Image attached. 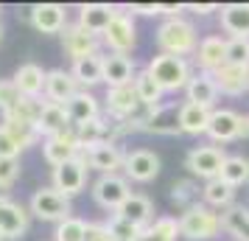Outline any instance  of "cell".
I'll return each instance as SVG.
<instances>
[{"mask_svg":"<svg viewBox=\"0 0 249 241\" xmlns=\"http://www.w3.org/2000/svg\"><path fill=\"white\" fill-rule=\"evenodd\" d=\"M193 62L202 73H215L227 65V37L221 34H207L199 42L196 54H193Z\"/></svg>","mask_w":249,"mask_h":241,"instance_id":"cell-13","label":"cell"},{"mask_svg":"<svg viewBox=\"0 0 249 241\" xmlns=\"http://www.w3.org/2000/svg\"><path fill=\"white\" fill-rule=\"evenodd\" d=\"M81 154H84L87 166H90L92 171H98L101 177H104V174H118V171H124L126 154L121 151V146H115V143H98V146H92V149L81 151Z\"/></svg>","mask_w":249,"mask_h":241,"instance_id":"cell-14","label":"cell"},{"mask_svg":"<svg viewBox=\"0 0 249 241\" xmlns=\"http://www.w3.org/2000/svg\"><path fill=\"white\" fill-rule=\"evenodd\" d=\"M87 171H90V166L84 160V154L79 151V157H73L65 166L53 168L51 183H53V188H56L59 194H65L68 199H73V196H79L87 188Z\"/></svg>","mask_w":249,"mask_h":241,"instance_id":"cell-6","label":"cell"},{"mask_svg":"<svg viewBox=\"0 0 249 241\" xmlns=\"http://www.w3.org/2000/svg\"><path fill=\"white\" fill-rule=\"evenodd\" d=\"M62 48H65V54H68L73 62H79V59H87V56H98L101 51V37L90 34L87 28H81L79 23H68L65 25V31H62Z\"/></svg>","mask_w":249,"mask_h":241,"instance_id":"cell-9","label":"cell"},{"mask_svg":"<svg viewBox=\"0 0 249 241\" xmlns=\"http://www.w3.org/2000/svg\"><path fill=\"white\" fill-rule=\"evenodd\" d=\"M45 104L42 98H20V104H17V110L9 115H3V118H17V121H23V124H31V127H36L39 124V118H42V110H45Z\"/></svg>","mask_w":249,"mask_h":241,"instance_id":"cell-38","label":"cell"},{"mask_svg":"<svg viewBox=\"0 0 249 241\" xmlns=\"http://www.w3.org/2000/svg\"><path fill=\"white\" fill-rule=\"evenodd\" d=\"M238 124H241V112L230 110V107H215L210 115V127H207V138L215 146H224L238 140Z\"/></svg>","mask_w":249,"mask_h":241,"instance_id":"cell-15","label":"cell"},{"mask_svg":"<svg viewBox=\"0 0 249 241\" xmlns=\"http://www.w3.org/2000/svg\"><path fill=\"white\" fill-rule=\"evenodd\" d=\"M53 241H87V222L76 219V216L59 222L56 233H53Z\"/></svg>","mask_w":249,"mask_h":241,"instance_id":"cell-40","label":"cell"},{"mask_svg":"<svg viewBox=\"0 0 249 241\" xmlns=\"http://www.w3.org/2000/svg\"><path fill=\"white\" fill-rule=\"evenodd\" d=\"M3 127L12 132V138L20 143V149H28V146H34L36 140L42 138L36 127H31V124H23V121H17V118H3Z\"/></svg>","mask_w":249,"mask_h":241,"instance_id":"cell-39","label":"cell"},{"mask_svg":"<svg viewBox=\"0 0 249 241\" xmlns=\"http://www.w3.org/2000/svg\"><path fill=\"white\" fill-rule=\"evenodd\" d=\"M124 174H126V180H132V183H143V185L151 183V180H157V174H160V157L151 149L126 151Z\"/></svg>","mask_w":249,"mask_h":241,"instance_id":"cell-12","label":"cell"},{"mask_svg":"<svg viewBox=\"0 0 249 241\" xmlns=\"http://www.w3.org/2000/svg\"><path fill=\"white\" fill-rule=\"evenodd\" d=\"M221 230L232 241H249V205L235 202L232 207L221 210Z\"/></svg>","mask_w":249,"mask_h":241,"instance_id":"cell-29","label":"cell"},{"mask_svg":"<svg viewBox=\"0 0 249 241\" xmlns=\"http://www.w3.org/2000/svg\"><path fill=\"white\" fill-rule=\"evenodd\" d=\"M185 9H188V12H193V14H202V17H207V14L218 12L221 6H215V3H185Z\"/></svg>","mask_w":249,"mask_h":241,"instance_id":"cell-48","label":"cell"},{"mask_svg":"<svg viewBox=\"0 0 249 241\" xmlns=\"http://www.w3.org/2000/svg\"><path fill=\"white\" fill-rule=\"evenodd\" d=\"M179 239V219L177 216H157L146 230L137 233L135 241H177Z\"/></svg>","mask_w":249,"mask_h":241,"instance_id":"cell-33","label":"cell"},{"mask_svg":"<svg viewBox=\"0 0 249 241\" xmlns=\"http://www.w3.org/2000/svg\"><path fill=\"white\" fill-rule=\"evenodd\" d=\"M107 230H109V233L115 236V241H135V239H137V233H140L135 224L124 222V219L115 216V213L109 216V222H107Z\"/></svg>","mask_w":249,"mask_h":241,"instance_id":"cell-43","label":"cell"},{"mask_svg":"<svg viewBox=\"0 0 249 241\" xmlns=\"http://www.w3.org/2000/svg\"><path fill=\"white\" fill-rule=\"evenodd\" d=\"M87 241H115L107 224H87Z\"/></svg>","mask_w":249,"mask_h":241,"instance_id":"cell-46","label":"cell"},{"mask_svg":"<svg viewBox=\"0 0 249 241\" xmlns=\"http://www.w3.org/2000/svg\"><path fill=\"white\" fill-rule=\"evenodd\" d=\"M129 12L132 14H143V17H154V14H160V3H132Z\"/></svg>","mask_w":249,"mask_h":241,"instance_id":"cell-47","label":"cell"},{"mask_svg":"<svg viewBox=\"0 0 249 241\" xmlns=\"http://www.w3.org/2000/svg\"><path fill=\"white\" fill-rule=\"evenodd\" d=\"M210 115H213V110H207V107H199V104H191V101H182V107H179L182 135H207Z\"/></svg>","mask_w":249,"mask_h":241,"instance_id":"cell-28","label":"cell"},{"mask_svg":"<svg viewBox=\"0 0 249 241\" xmlns=\"http://www.w3.org/2000/svg\"><path fill=\"white\" fill-rule=\"evenodd\" d=\"M218 23L227 39L247 37L249 39V3H227L218 9Z\"/></svg>","mask_w":249,"mask_h":241,"instance_id":"cell-20","label":"cell"},{"mask_svg":"<svg viewBox=\"0 0 249 241\" xmlns=\"http://www.w3.org/2000/svg\"><path fill=\"white\" fill-rule=\"evenodd\" d=\"M182 12H188L185 3H160V14H165V20L168 17H182Z\"/></svg>","mask_w":249,"mask_h":241,"instance_id":"cell-49","label":"cell"},{"mask_svg":"<svg viewBox=\"0 0 249 241\" xmlns=\"http://www.w3.org/2000/svg\"><path fill=\"white\" fill-rule=\"evenodd\" d=\"M28 210H31V216L42 219V222H65L70 219L73 213V205H70V199L65 194H59L53 185H48V188H36L34 196H31V202H28Z\"/></svg>","mask_w":249,"mask_h":241,"instance_id":"cell-5","label":"cell"},{"mask_svg":"<svg viewBox=\"0 0 249 241\" xmlns=\"http://www.w3.org/2000/svg\"><path fill=\"white\" fill-rule=\"evenodd\" d=\"M31 23L42 34H62L68 25V12L59 3H36L31 6Z\"/></svg>","mask_w":249,"mask_h":241,"instance_id":"cell-19","label":"cell"},{"mask_svg":"<svg viewBox=\"0 0 249 241\" xmlns=\"http://www.w3.org/2000/svg\"><path fill=\"white\" fill-rule=\"evenodd\" d=\"M221 180L232 188H241V185L249 183V157L244 154H227L224 168H221Z\"/></svg>","mask_w":249,"mask_h":241,"instance_id":"cell-36","label":"cell"},{"mask_svg":"<svg viewBox=\"0 0 249 241\" xmlns=\"http://www.w3.org/2000/svg\"><path fill=\"white\" fill-rule=\"evenodd\" d=\"M20 143L12 138V132L0 124V160H17V154H20Z\"/></svg>","mask_w":249,"mask_h":241,"instance_id":"cell-44","label":"cell"},{"mask_svg":"<svg viewBox=\"0 0 249 241\" xmlns=\"http://www.w3.org/2000/svg\"><path fill=\"white\" fill-rule=\"evenodd\" d=\"M215 84H218V93L221 95H230V98H238L249 93V68H238V65H224L221 70L213 73Z\"/></svg>","mask_w":249,"mask_h":241,"instance_id":"cell-25","label":"cell"},{"mask_svg":"<svg viewBox=\"0 0 249 241\" xmlns=\"http://www.w3.org/2000/svg\"><path fill=\"white\" fill-rule=\"evenodd\" d=\"M76 129V140H79V149L87 151L98 143H107L109 138V118H95V121H87L81 127H73Z\"/></svg>","mask_w":249,"mask_h":241,"instance_id":"cell-34","label":"cell"},{"mask_svg":"<svg viewBox=\"0 0 249 241\" xmlns=\"http://www.w3.org/2000/svg\"><path fill=\"white\" fill-rule=\"evenodd\" d=\"M132 196V188H129V180L121 177V174H104L92 183V199L95 205H101L104 210H112L118 213L121 205Z\"/></svg>","mask_w":249,"mask_h":241,"instance_id":"cell-7","label":"cell"},{"mask_svg":"<svg viewBox=\"0 0 249 241\" xmlns=\"http://www.w3.org/2000/svg\"><path fill=\"white\" fill-rule=\"evenodd\" d=\"M107 115L115 118V121H124L140 107V98H137L135 81L132 84H124V87H109L107 90Z\"/></svg>","mask_w":249,"mask_h":241,"instance_id":"cell-21","label":"cell"},{"mask_svg":"<svg viewBox=\"0 0 249 241\" xmlns=\"http://www.w3.org/2000/svg\"><path fill=\"white\" fill-rule=\"evenodd\" d=\"M45 81H48V70H42L34 62L20 65L17 73H14V84H17V90L23 93L25 98H39L45 93Z\"/></svg>","mask_w":249,"mask_h":241,"instance_id":"cell-27","label":"cell"},{"mask_svg":"<svg viewBox=\"0 0 249 241\" xmlns=\"http://www.w3.org/2000/svg\"><path fill=\"white\" fill-rule=\"evenodd\" d=\"M20 98H23V93L17 90L14 79H0V112L3 115L14 112L17 104H20Z\"/></svg>","mask_w":249,"mask_h":241,"instance_id":"cell-42","label":"cell"},{"mask_svg":"<svg viewBox=\"0 0 249 241\" xmlns=\"http://www.w3.org/2000/svg\"><path fill=\"white\" fill-rule=\"evenodd\" d=\"M224 160H227L224 146L204 143V146H193V149L185 154V168L191 171V177L210 183V180H218V177H221Z\"/></svg>","mask_w":249,"mask_h":241,"instance_id":"cell-4","label":"cell"},{"mask_svg":"<svg viewBox=\"0 0 249 241\" xmlns=\"http://www.w3.org/2000/svg\"><path fill=\"white\" fill-rule=\"evenodd\" d=\"M0 241H3V236H0Z\"/></svg>","mask_w":249,"mask_h":241,"instance_id":"cell-51","label":"cell"},{"mask_svg":"<svg viewBox=\"0 0 249 241\" xmlns=\"http://www.w3.org/2000/svg\"><path fill=\"white\" fill-rule=\"evenodd\" d=\"M146 70L151 73V79L157 81L165 93H185L188 81H191L193 73H196L188 59L171 56V54H157V56H151Z\"/></svg>","mask_w":249,"mask_h":241,"instance_id":"cell-2","label":"cell"},{"mask_svg":"<svg viewBox=\"0 0 249 241\" xmlns=\"http://www.w3.org/2000/svg\"><path fill=\"white\" fill-rule=\"evenodd\" d=\"M135 90H137V98H140V104H146V107H160V104H165L162 98H165V90L160 87L157 81L151 79V73H148L146 68L137 70L135 76Z\"/></svg>","mask_w":249,"mask_h":241,"instance_id":"cell-35","label":"cell"},{"mask_svg":"<svg viewBox=\"0 0 249 241\" xmlns=\"http://www.w3.org/2000/svg\"><path fill=\"white\" fill-rule=\"evenodd\" d=\"M202 202L207 207H213V210L221 213V210L235 205V188L227 185L221 177H218V180H210V183L202 185Z\"/></svg>","mask_w":249,"mask_h":241,"instance_id":"cell-32","label":"cell"},{"mask_svg":"<svg viewBox=\"0 0 249 241\" xmlns=\"http://www.w3.org/2000/svg\"><path fill=\"white\" fill-rule=\"evenodd\" d=\"M137 76V65L132 56H124V54H104V84L107 90L109 87H124V84H132Z\"/></svg>","mask_w":249,"mask_h":241,"instance_id":"cell-18","label":"cell"},{"mask_svg":"<svg viewBox=\"0 0 249 241\" xmlns=\"http://www.w3.org/2000/svg\"><path fill=\"white\" fill-rule=\"evenodd\" d=\"M28 222H31V210H25L23 205L12 202L0 191V236H3V241L23 239L25 230H28Z\"/></svg>","mask_w":249,"mask_h":241,"instance_id":"cell-10","label":"cell"},{"mask_svg":"<svg viewBox=\"0 0 249 241\" xmlns=\"http://www.w3.org/2000/svg\"><path fill=\"white\" fill-rule=\"evenodd\" d=\"M154 39H157L160 54H171V56H182V59L193 56L199 42H202L196 25L188 17H168V20H162Z\"/></svg>","mask_w":249,"mask_h":241,"instance_id":"cell-1","label":"cell"},{"mask_svg":"<svg viewBox=\"0 0 249 241\" xmlns=\"http://www.w3.org/2000/svg\"><path fill=\"white\" fill-rule=\"evenodd\" d=\"M218 98H221V93H218V84H215L213 73H202V70H196L193 79L188 81V87H185V101L199 104V107H207V110H215Z\"/></svg>","mask_w":249,"mask_h":241,"instance_id":"cell-17","label":"cell"},{"mask_svg":"<svg viewBox=\"0 0 249 241\" xmlns=\"http://www.w3.org/2000/svg\"><path fill=\"white\" fill-rule=\"evenodd\" d=\"M199 196H202V188L193 180H179V183L171 185V202L179 207V213L193 205H199Z\"/></svg>","mask_w":249,"mask_h":241,"instance_id":"cell-37","label":"cell"},{"mask_svg":"<svg viewBox=\"0 0 249 241\" xmlns=\"http://www.w3.org/2000/svg\"><path fill=\"white\" fill-rule=\"evenodd\" d=\"M238 140H249V115L241 112V124H238Z\"/></svg>","mask_w":249,"mask_h":241,"instance_id":"cell-50","label":"cell"},{"mask_svg":"<svg viewBox=\"0 0 249 241\" xmlns=\"http://www.w3.org/2000/svg\"><path fill=\"white\" fill-rule=\"evenodd\" d=\"M115 14H118L115 6H107V3H87V6L79 9V20H76V23H79L81 28H87L90 34L101 37L104 31L109 28V23L115 20Z\"/></svg>","mask_w":249,"mask_h":241,"instance_id":"cell-24","label":"cell"},{"mask_svg":"<svg viewBox=\"0 0 249 241\" xmlns=\"http://www.w3.org/2000/svg\"><path fill=\"white\" fill-rule=\"evenodd\" d=\"M81 87H79V81L73 79V73L70 70H62V68H56V70H48V81H45V98L51 104H65L79 93Z\"/></svg>","mask_w":249,"mask_h":241,"instance_id":"cell-22","label":"cell"},{"mask_svg":"<svg viewBox=\"0 0 249 241\" xmlns=\"http://www.w3.org/2000/svg\"><path fill=\"white\" fill-rule=\"evenodd\" d=\"M73 127L68 118V110L62 107V104H45V110H42V118H39V124H36V129H39V135L42 138H53V135H62V132H68V129Z\"/></svg>","mask_w":249,"mask_h":241,"instance_id":"cell-31","label":"cell"},{"mask_svg":"<svg viewBox=\"0 0 249 241\" xmlns=\"http://www.w3.org/2000/svg\"><path fill=\"white\" fill-rule=\"evenodd\" d=\"M115 216H121L124 222L135 224L137 230H146L148 224L157 219L154 216V202H151L146 194H132L124 205H121V210H118Z\"/></svg>","mask_w":249,"mask_h":241,"instance_id":"cell-23","label":"cell"},{"mask_svg":"<svg viewBox=\"0 0 249 241\" xmlns=\"http://www.w3.org/2000/svg\"><path fill=\"white\" fill-rule=\"evenodd\" d=\"M227 65L249 68V39H247V37L227 39Z\"/></svg>","mask_w":249,"mask_h":241,"instance_id":"cell-41","label":"cell"},{"mask_svg":"<svg viewBox=\"0 0 249 241\" xmlns=\"http://www.w3.org/2000/svg\"><path fill=\"white\" fill-rule=\"evenodd\" d=\"M65 110H68V118H70L73 127H81V124H87V121L101 118V104H98V98H95L90 90H79L68 104H65Z\"/></svg>","mask_w":249,"mask_h":241,"instance_id":"cell-26","label":"cell"},{"mask_svg":"<svg viewBox=\"0 0 249 241\" xmlns=\"http://www.w3.org/2000/svg\"><path fill=\"white\" fill-rule=\"evenodd\" d=\"M179 107L182 104H174V101H165L151 110V118L143 132L148 135H165V138H174V135H182V127H179Z\"/></svg>","mask_w":249,"mask_h":241,"instance_id":"cell-16","label":"cell"},{"mask_svg":"<svg viewBox=\"0 0 249 241\" xmlns=\"http://www.w3.org/2000/svg\"><path fill=\"white\" fill-rule=\"evenodd\" d=\"M70 73H73V79L79 81L81 90H90V87H95V84H101L104 81V54L73 62Z\"/></svg>","mask_w":249,"mask_h":241,"instance_id":"cell-30","label":"cell"},{"mask_svg":"<svg viewBox=\"0 0 249 241\" xmlns=\"http://www.w3.org/2000/svg\"><path fill=\"white\" fill-rule=\"evenodd\" d=\"M177 219H179V236L191 241H213L224 233L221 230V213L207 207L204 202L182 210Z\"/></svg>","mask_w":249,"mask_h":241,"instance_id":"cell-3","label":"cell"},{"mask_svg":"<svg viewBox=\"0 0 249 241\" xmlns=\"http://www.w3.org/2000/svg\"><path fill=\"white\" fill-rule=\"evenodd\" d=\"M17 174H20L17 160H0V191H3V194H6V191L14 185Z\"/></svg>","mask_w":249,"mask_h":241,"instance_id":"cell-45","label":"cell"},{"mask_svg":"<svg viewBox=\"0 0 249 241\" xmlns=\"http://www.w3.org/2000/svg\"><path fill=\"white\" fill-rule=\"evenodd\" d=\"M79 140H76V129L70 127L68 132H62V135H53V138H45L42 140V157L51 168H59V166H65L68 160L73 157H79Z\"/></svg>","mask_w":249,"mask_h":241,"instance_id":"cell-11","label":"cell"},{"mask_svg":"<svg viewBox=\"0 0 249 241\" xmlns=\"http://www.w3.org/2000/svg\"><path fill=\"white\" fill-rule=\"evenodd\" d=\"M101 42L109 48V54H124V56H129V51L137 45V28H135L132 14L118 9V14H115V20L109 23V28L101 34Z\"/></svg>","mask_w":249,"mask_h":241,"instance_id":"cell-8","label":"cell"}]
</instances>
